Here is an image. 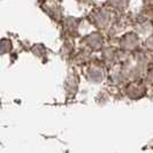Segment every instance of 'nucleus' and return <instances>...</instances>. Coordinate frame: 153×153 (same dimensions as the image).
<instances>
[{
  "mask_svg": "<svg viewBox=\"0 0 153 153\" xmlns=\"http://www.w3.org/2000/svg\"><path fill=\"white\" fill-rule=\"evenodd\" d=\"M119 48L127 53L134 54L143 48V39L135 31H129L123 33L119 39Z\"/></svg>",
  "mask_w": 153,
  "mask_h": 153,
  "instance_id": "f03ea898",
  "label": "nucleus"
},
{
  "mask_svg": "<svg viewBox=\"0 0 153 153\" xmlns=\"http://www.w3.org/2000/svg\"><path fill=\"white\" fill-rule=\"evenodd\" d=\"M143 48L153 53V33L143 40Z\"/></svg>",
  "mask_w": 153,
  "mask_h": 153,
  "instance_id": "6e6552de",
  "label": "nucleus"
},
{
  "mask_svg": "<svg viewBox=\"0 0 153 153\" xmlns=\"http://www.w3.org/2000/svg\"><path fill=\"white\" fill-rule=\"evenodd\" d=\"M149 85L144 82V79L129 81L122 86V94L127 99L137 101L145 98L149 94Z\"/></svg>",
  "mask_w": 153,
  "mask_h": 153,
  "instance_id": "f257e3e1",
  "label": "nucleus"
},
{
  "mask_svg": "<svg viewBox=\"0 0 153 153\" xmlns=\"http://www.w3.org/2000/svg\"><path fill=\"white\" fill-rule=\"evenodd\" d=\"M143 79H144V82L146 84L149 85V88H153V65L147 69V71H146L145 76H144Z\"/></svg>",
  "mask_w": 153,
  "mask_h": 153,
  "instance_id": "0eeeda50",
  "label": "nucleus"
},
{
  "mask_svg": "<svg viewBox=\"0 0 153 153\" xmlns=\"http://www.w3.org/2000/svg\"><path fill=\"white\" fill-rule=\"evenodd\" d=\"M105 65L101 62H91L88 68L85 69V77L89 82L94 83V84H99L101 83L105 76H106V73H105Z\"/></svg>",
  "mask_w": 153,
  "mask_h": 153,
  "instance_id": "7ed1b4c3",
  "label": "nucleus"
},
{
  "mask_svg": "<svg viewBox=\"0 0 153 153\" xmlns=\"http://www.w3.org/2000/svg\"><path fill=\"white\" fill-rule=\"evenodd\" d=\"M150 21H153V9H152V13H151V17H150Z\"/></svg>",
  "mask_w": 153,
  "mask_h": 153,
  "instance_id": "1a4fd4ad",
  "label": "nucleus"
},
{
  "mask_svg": "<svg viewBox=\"0 0 153 153\" xmlns=\"http://www.w3.org/2000/svg\"><path fill=\"white\" fill-rule=\"evenodd\" d=\"M67 83H68V91L73 92V93H75L77 90V85H78V81H77V77L75 76V75H70V76L67 78Z\"/></svg>",
  "mask_w": 153,
  "mask_h": 153,
  "instance_id": "423d86ee",
  "label": "nucleus"
},
{
  "mask_svg": "<svg viewBox=\"0 0 153 153\" xmlns=\"http://www.w3.org/2000/svg\"><path fill=\"white\" fill-rule=\"evenodd\" d=\"M135 32H137L138 35L142 37H149L153 33V23L150 21V20H145V21H142L136 24L135 27Z\"/></svg>",
  "mask_w": 153,
  "mask_h": 153,
  "instance_id": "39448f33",
  "label": "nucleus"
},
{
  "mask_svg": "<svg viewBox=\"0 0 153 153\" xmlns=\"http://www.w3.org/2000/svg\"><path fill=\"white\" fill-rule=\"evenodd\" d=\"M82 43H83L84 48L91 51V52H97V51H100L104 48L105 39L100 35V32H92L90 35L85 36Z\"/></svg>",
  "mask_w": 153,
  "mask_h": 153,
  "instance_id": "20e7f679",
  "label": "nucleus"
}]
</instances>
